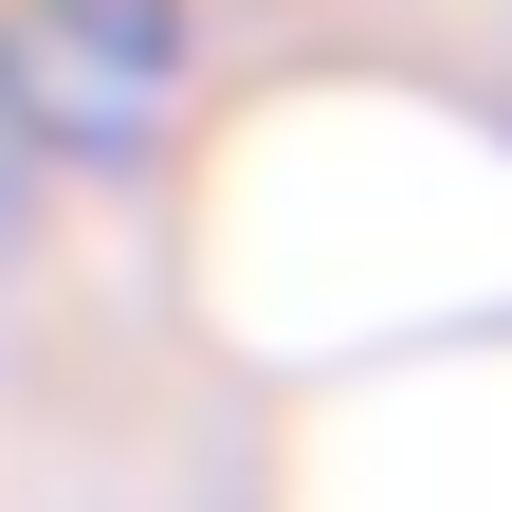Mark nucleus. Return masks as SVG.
I'll return each instance as SVG.
<instances>
[{"instance_id": "1", "label": "nucleus", "mask_w": 512, "mask_h": 512, "mask_svg": "<svg viewBox=\"0 0 512 512\" xmlns=\"http://www.w3.org/2000/svg\"><path fill=\"white\" fill-rule=\"evenodd\" d=\"M0 92L55 147H147L165 92H183V0H37L19 55H0Z\"/></svg>"}]
</instances>
